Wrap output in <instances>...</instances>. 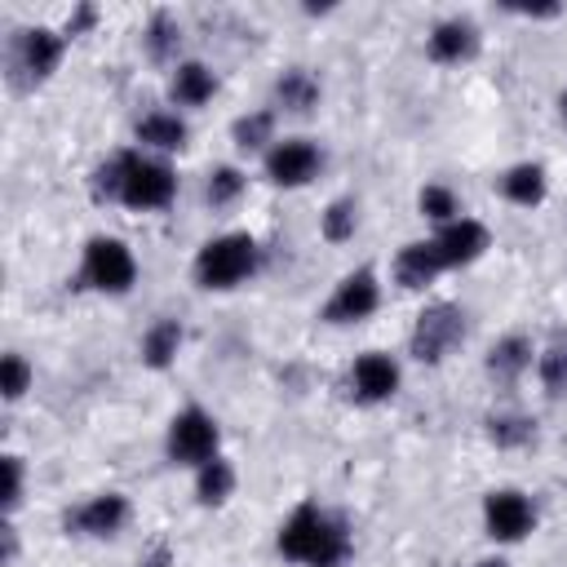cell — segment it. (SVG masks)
Listing matches in <instances>:
<instances>
[{"label":"cell","instance_id":"obj_1","mask_svg":"<svg viewBox=\"0 0 567 567\" xmlns=\"http://www.w3.org/2000/svg\"><path fill=\"white\" fill-rule=\"evenodd\" d=\"M275 549L297 567H341L354 554V536L341 514L323 509L319 501H301L279 523Z\"/></svg>","mask_w":567,"mask_h":567},{"label":"cell","instance_id":"obj_2","mask_svg":"<svg viewBox=\"0 0 567 567\" xmlns=\"http://www.w3.org/2000/svg\"><path fill=\"white\" fill-rule=\"evenodd\" d=\"M261 266V248L248 230H221L213 239L199 244L195 261H190V275L204 292H230L239 284H248Z\"/></svg>","mask_w":567,"mask_h":567},{"label":"cell","instance_id":"obj_3","mask_svg":"<svg viewBox=\"0 0 567 567\" xmlns=\"http://www.w3.org/2000/svg\"><path fill=\"white\" fill-rule=\"evenodd\" d=\"M177 195V173L164 155H146V151H120V195L115 204L133 208V213H159L168 208Z\"/></svg>","mask_w":567,"mask_h":567},{"label":"cell","instance_id":"obj_4","mask_svg":"<svg viewBox=\"0 0 567 567\" xmlns=\"http://www.w3.org/2000/svg\"><path fill=\"white\" fill-rule=\"evenodd\" d=\"M75 284L89 288V292H102V297H124L137 284V257H133V248L120 235H93L84 244Z\"/></svg>","mask_w":567,"mask_h":567},{"label":"cell","instance_id":"obj_5","mask_svg":"<svg viewBox=\"0 0 567 567\" xmlns=\"http://www.w3.org/2000/svg\"><path fill=\"white\" fill-rule=\"evenodd\" d=\"M62 53H66V35L62 31H53V27H22L9 40V75H13V84L18 89L44 84L62 66Z\"/></svg>","mask_w":567,"mask_h":567},{"label":"cell","instance_id":"obj_6","mask_svg":"<svg viewBox=\"0 0 567 567\" xmlns=\"http://www.w3.org/2000/svg\"><path fill=\"white\" fill-rule=\"evenodd\" d=\"M164 452H168L173 465L199 470L204 461H213L221 452V425H217V416L204 412V408H195V403L182 408V412H173L168 434H164Z\"/></svg>","mask_w":567,"mask_h":567},{"label":"cell","instance_id":"obj_7","mask_svg":"<svg viewBox=\"0 0 567 567\" xmlns=\"http://www.w3.org/2000/svg\"><path fill=\"white\" fill-rule=\"evenodd\" d=\"M461 341H465V310L456 301H430L412 323L408 350L421 363H443Z\"/></svg>","mask_w":567,"mask_h":567},{"label":"cell","instance_id":"obj_8","mask_svg":"<svg viewBox=\"0 0 567 567\" xmlns=\"http://www.w3.org/2000/svg\"><path fill=\"white\" fill-rule=\"evenodd\" d=\"M261 173L270 186L284 190H301L323 173V146L310 137H279L266 155H261Z\"/></svg>","mask_w":567,"mask_h":567},{"label":"cell","instance_id":"obj_9","mask_svg":"<svg viewBox=\"0 0 567 567\" xmlns=\"http://www.w3.org/2000/svg\"><path fill=\"white\" fill-rule=\"evenodd\" d=\"M377 306H381V279H377V270H372V266H354V270H346V275L337 279L332 297L323 301V323L350 328V323L372 319Z\"/></svg>","mask_w":567,"mask_h":567},{"label":"cell","instance_id":"obj_10","mask_svg":"<svg viewBox=\"0 0 567 567\" xmlns=\"http://www.w3.org/2000/svg\"><path fill=\"white\" fill-rule=\"evenodd\" d=\"M483 532L496 545H518L536 532V505L518 487H492L483 496Z\"/></svg>","mask_w":567,"mask_h":567},{"label":"cell","instance_id":"obj_11","mask_svg":"<svg viewBox=\"0 0 567 567\" xmlns=\"http://www.w3.org/2000/svg\"><path fill=\"white\" fill-rule=\"evenodd\" d=\"M128 514H133V505H128L124 492H93V496H84L66 514V532L89 536V540H106V536H120L124 532Z\"/></svg>","mask_w":567,"mask_h":567},{"label":"cell","instance_id":"obj_12","mask_svg":"<svg viewBox=\"0 0 567 567\" xmlns=\"http://www.w3.org/2000/svg\"><path fill=\"white\" fill-rule=\"evenodd\" d=\"M346 381H350V394L359 403H390L399 394V385H403V368L385 350H363L350 363V377Z\"/></svg>","mask_w":567,"mask_h":567},{"label":"cell","instance_id":"obj_13","mask_svg":"<svg viewBox=\"0 0 567 567\" xmlns=\"http://www.w3.org/2000/svg\"><path fill=\"white\" fill-rule=\"evenodd\" d=\"M425 53L439 66H461V62H470L478 53V27L470 18H461V13L439 18L430 27V35H425Z\"/></svg>","mask_w":567,"mask_h":567},{"label":"cell","instance_id":"obj_14","mask_svg":"<svg viewBox=\"0 0 567 567\" xmlns=\"http://www.w3.org/2000/svg\"><path fill=\"white\" fill-rule=\"evenodd\" d=\"M434 244H439L447 270H456V266H474V261L492 248V230H487L478 217H465V213H461L456 221H447V226L434 230Z\"/></svg>","mask_w":567,"mask_h":567},{"label":"cell","instance_id":"obj_15","mask_svg":"<svg viewBox=\"0 0 567 567\" xmlns=\"http://www.w3.org/2000/svg\"><path fill=\"white\" fill-rule=\"evenodd\" d=\"M394 284L399 288H408V292H421V288H430L443 270H447V261H443V252H439V244H434V235L430 239H408L399 252H394Z\"/></svg>","mask_w":567,"mask_h":567},{"label":"cell","instance_id":"obj_16","mask_svg":"<svg viewBox=\"0 0 567 567\" xmlns=\"http://www.w3.org/2000/svg\"><path fill=\"white\" fill-rule=\"evenodd\" d=\"M213 93H217V71H213L208 62L182 58V62L168 71V102H173V106L195 111V106L213 102Z\"/></svg>","mask_w":567,"mask_h":567},{"label":"cell","instance_id":"obj_17","mask_svg":"<svg viewBox=\"0 0 567 567\" xmlns=\"http://www.w3.org/2000/svg\"><path fill=\"white\" fill-rule=\"evenodd\" d=\"M496 190H501V199H509L514 208H540L545 195H549V173H545V164H536V159H518V164H509V168L496 177Z\"/></svg>","mask_w":567,"mask_h":567},{"label":"cell","instance_id":"obj_18","mask_svg":"<svg viewBox=\"0 0 567 567\" xmlns=\"http://www.w3.org/2000/svg\"><path fill=\"white\" fill-rule=\"evenodd\" d=\"M532 363H536V346H532V337H523V332H505L501 341H492V350H487V359H483V372H487L496 385H514Z\"/></svg>","mask_w":567,"mask_h":567},{"label":"cell","instance_id":"obj_19","mask_svg":"<svg viewBox=\"0 0 567 567\" xmlns=\"http://www.w3.org/2000/svg\"><path fill=\"white\" fill-rule=\"evenodd\" d=\"M133 137H137V151H151V155H173L186 146L190 128L177 111H146L137 124H133Z\"/></svg>","mask_w":567,"mask_h":567},{"label":"cell","instance_id":"obj_20","mask_svg":"<svg viewBox=\"0 0 567 567\" xmlns=\"http://www.w3.org/2000/svg\"><path fill=\"white\" fill-rule=\"evenodd\" d=\"M275 102V111H288V115H310L315 106H319V97H323V84H319V75L315 71H306V66H288L279 80H275V93H270Z\"/></svg>","mask_w":567,"mask_h":567},{"label":"cell","instance_id":"obj_21","mask_svg":"<svg viewBox=\"0 0 567 567\" xmlns=\"http://www.w3.org/2000/svg\"><path fill=\"white\" fill-rule=\"evenodd\" d=\"M182 341H186L182 323L164 315V319H155V323L142 332V341H137V354H142V363H146V368L164 372V368H173V363H177V350H182Z\"/></svg>","mask_w":567,"mask_h":567},{"label":"cell","instance_id":"obj_22","mask_svg":"<svg viewBox=\"0 0 567 567\" xmlns=\"http://www.w3.org/2000/svg\"><path fill=\"white\" fill-rule=\"evenodd\" d=\"M235 487H239V474H235L230 456H221V452L195 470V501H199V505H208V509L226 505V501L235 496Z\"/></svg>","mask_w":567,"mask_h":567},{"label":"cell","instance_id":"obj_23","mask_svg":"<svg viewBox=\"0 0 567 567\" xmlns=\"http://www.w3.org/2000/svg\"><path fill=\"white\" fill-rule=\"evenodd\" d=\"M142 44H146V58L159 62V66H177L182 58V22L173 13H151L146 31H142Z\"/></svg>","mask_w":567,"mask_h":567},{"label":"cell","instance_id":"obj_24","mask_svg":"<svg viewBox=\"0 0 567 567\" xmlns=\"http://www.w3.org/2000/svg\"><path fill=\"white\" fill-rule=\"evenodd\" d=\"M230 137H235V146L239 151H270L279 137H275V106H257V111H248V115H239L235 124H230Z\"/></svg>","mask_w":567,"mask_h":567},{"label":"cell","instance_id":"obj_25","mask_svg":"<svg viewBox=\"0 0 567 567\" xmlns=\"http://www.w3.org/2000/svg\"><path fill=\"white\" fill-rule=\"evenodd\" d=\"M244 186H248L244 168H235V164H213L208 177H204V199H208V208H230V204L244 195Z\"/></svg>","mask_w":567,"mask_h":567},{"label":"cell","instance_id":"obj_26","mask_svg":"<svg viewBox=\"0 0 567 567\" xmlns=\"http://www.w3.org/2000/svg\"><path fill=\"white\" fill-rule=\"evenodd\" d=\"M319 230H323L328 244H346V239H354V230H359V199H350V195L332 199V204L319 213Z\"/></svg>","mask_w":567,"mask_h":567},{"label":"cell","instance_id":"obj_27","mask_svg":"<svg viewBox=\"0 0 567 567\" xmlns=\"http://www.w3.org/2000/svg\"><path fill=\"white\" fill-rule=\"evenodd\" d=\"M416 208H421V217L434 221V226H447V221L461 217V199H456V190L443 186V182H425L421 195H416Z\"/></svg>","mask_w":567,"mask_h":567},{"label":"cell","instance_id":"obj_28","mask_svg":"<svg viewBox=\"0 0 567 567\" xmlns=\"http://www.w3.org/2000/svg\"><path fill=\"white\" fill-rule=\"evenodd\" d=\"M536 377H540V390L549 399H563L567 394V346L563 341H554V346H545L536 354Z\"/></svg>","mask_w":567,"mask_h":567},{"label":"cell","instance_id":"obj_29","mask_svg":"<svg viewBox=\"0 0 567 567\" xmlns=\"http://www.w3.org/2000/svg\"><path fill=\"white\" fill-rule=\"evenodd\" d=\"M487 439L496 447H523V443L536 439V425L518 412H496V416H487Z\"/></svg>","mask_w":567,"mask_h":567},{"label":"cell","instance_id":"obj_30","mask_svg":"<svg viewBox=\"0 0 567 567\" xmlns=\"http://www.w3.org/2000/svg\"><path fill=\"white\" fill-rule=\"evenodd\" d=\"M31 381H35V368L27 363V354L9 350V354L0 359V394H4L9 403H18V399L31 390Z\"/></svg>","mask_w":567,"mask_h":567},{"label":"cell","instance_id":"obj_31","mask_svg":"<svg viewBox=\"0 0 567 567\" xmlns=\"http://www.w3.org/2000/svg\"><path fill=\"white\" fill-rule=\"evenodd\" d=\"M0 465H4V514H13L18 501H22V456L9 452Z\"/></svg>","mask_w":567,"mask_h":567},{"label":"cell","instance_id":"obj_32","mask_svg":"<svg viewBox=\"0 0 567 567\" xmlns=\"http://www.w3.org/2000/svg\"><path fill=\"white\" fill-rule=\"evenodd\" d=\"M93 22H97V9H93V4H80L75 13H66V27H62V35H66V40H75V35H84Z\"/></svg>","mask_w":567,"mask_h":567},{"label":"cell","instance_id":"obj_33","mask_svg":"<svg viewBox=\"0 0 567 567\" xmlns=\"http://www.w3.org/2000/svg\"><path fill=\"white\" fill-rule=\"evenodd\" d=\"M137 567H173V549H168V545H151V549L137 558Z\"/></svg>","mask_w":567,"mask_h":567},{"label":"cell","instance_id":"obj_34","mask_svg":"<svg viewBox=\"0 0 567 567\" xmlns=\"http://www.w3.org/2000/svg\"><path fill=\"white\" fill-rule=\"evenodd\" d=\"M514 13H523V18H554L558 13V4H509Z\"/></svg>","mask_w":567,"mask_h":567},{"label":"cell","instance_id":"obj_35","mask_svg":"<svg viewBox=\"0 0 567 567\" xmlns=\"http://www.w3.org/2000/svg\"><path fill=\"white\" fill-rule=\"evenodd\" d=\"M474 567H509V563H505V558H478Z\"/></svg>","mask_w":567,"mask_h":567},{"label":"cell","instance_id":"obj_36","mask_svg":"<svg viewBox=\"0 0 567 567\" xmlns=\"http://www.w3.org/2000/svg\"><path fill=\"white\" fill-rule=\"evenodd\" d=\"M558 120H563V124H567V89H563V93H558Z\"/></svg>","mask_w":567,"mask_h":567}]
</instances>
